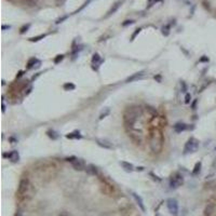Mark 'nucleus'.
<instances>
[{
  "label": "nucleus",
  "instance_id": "7c9ffc66",
  "mask_svg": "<svg viewBox=\"0 0 216 216\" xmlns=\"http://www.w3.org/2000/svg\"><path fill=\"white\" fill-rule=\"evenodd\" d=\"M190 102H191V94L190 93H186V95H185V103L189 104Z\"/></svg>",
  "mask_w": 216,
  "mask_h": 216
},
{
  "label": "nucleus",
  "instance_id": "0eeeda50",
  "mask_svg": "<svg viewBox=\"0 0 216 216\" xmlns=\"http://www.w3.org/2000/svg\"><path fill=\"white\" fill-rule=\"evenodd\" d=\"M122 0H118V1H116L115 3H113V5H111V8L108 10V12H107V14L105 15V17H108V16H110V15H113V14H115L117 11L119 10V8L122 5Z\"/></svg>",
  "mask_w": 216,
  "mask_h": 216
},
{
  "label": "nucleus",
  "instance_id": "2eb2a0df",
  "mask_svg": "<svg viewBox=\"0 0 216 216\" xmlns=\"http://www.w3.org/2000/svg\"><path fill=\"white\" fill-rule=\"evenodd\" d=\"M81 137H82V135L79 131H74L71 133L66 134V138H68V140H80Z\"/></svg>",
  "mask_w": 216,
  "mask_h": 216
},
{
  "label": "nucleus",
  "instance_id": "c9c22d12",
  "mask_svg": "<svg viewBox=\"0 0 216 216\" xmlns=\"http://www.w3.org/2000/svg\"><path fill=\"white\" fill-rule=\"evenodd\" d=\"M24 74H25V71H24V70H20V71L17 72V75H16V79H20L21 77L24 76Z\"/></svg>",
  "mask_w": 216,
  "mask_h": 216
},
{
  "label": "nucleus",
  "instance_id": "473e14b6",
  "mask_svg": "<svg viewBox=\"0 0 216 216\" xmlns=\"http://www.w3.org/2000/svg\"><path fill=\"white\" fill-rule=\"evenodd\" d=\"M91 1H92V0H86V2H84V3H83V5H81V8H80V9H79V10H77V11H76L75 13H78V12H79V11H81V10H83V9H84V8H86V5H89V3H90V2H91Z\"/></svg>",
  "mask_w": 216,
  "mask_h": 216
},
{
  "label": "nucleus",
  "instance_id": "79ce46f5",
  "mask_svg": "<svg viewBox=\"0 0 216 216\" xmlns=\"http://www.w3.org/2000/svg\"><path fill=\"white\" fill-rule=\"evenodd\" d=\"M5 101L2 99V113H5Z\"/></svg>",
  "mask_w": 216,
  "mask_h": 216
},
{
  "label": "nucleus",
  "instance_id": "58836bf2",
  "mask_svg": "<svg viewBox=\"0 0 216 216\" xmlns=\"http://www.w3.org/2000/svg\"><path fill=\"white\" fill-rule=\"evenodd\" d=\"M32 88L30 86L29 89H27L26 91H25V94H26V95H28V94H30V93H32Z\"/></svg>",
  "mask_w": 216,
  "mask_h": 216
},
{
  "label": "nucleus",
  "instance_id": "4be33fe9",
  "mask_svg": "<svg viewBox=\"0 0 216 216\" xmlns=\"http://www.w3.org/2000/svg\"><path fill=\"white\" fill-rule=\"evenodd\" d=\"M161 32H162V35H163V36L167 37V36L170 35V25H165V26L162 27Z\"/></svg>",
  "mask_w": 216,
  "mask_h": 216
},
{
  "label": "nucleus",
  "instance_id": "e433bc0d",
  "mask_svg": "<svg viewBox=\"0 0 216 216\" xmlns=\"http://www.w3.org/2000/svg\"><path fill=\"white\" fill-rule=\"evenodd\" d=\"M197 103H198V99H194V102H192V104H191V108H192V109H196V106H197Z\"/></svg>",
  "mask_w": 216,
  "mask_h": 216
},
{
  "label": "nucleus",
  "instance_id": "393cba45",
  "mask_svg": "<svg viewBox=\"0 0 216 216\" xmlns=\"http://www.w3.org/2000/svg\"><path fill=\"white\" fill-rule=\"evenodd\" d=\"M149 176H151V178H152L155 182H157V183H160V182L162 180L161 178L159 177V176H157V175L153 172H149Z\"/></svg>",
  "mask_w": 216,
  "mask_h": 216
},
{
  "label": "nucleus",
  "instance_id": "423d86ee",
  "mask_svg": "<svg viewBox=\"0 0 216 216\" xmlns=\"http://www.w3.org/2000/svg\"><path fill=\"white\" fill-rule=\"evenodd\" d=\"M28 188H29V182H28V179H26V178L21 179L20 185H18V192H20L21 194H26V191L28 190Z\"/></svg>",
  "mask_w": 216,
  "mask_h": 216
},
{
  "label": "nucleus",
  "instance_id": "a878e982",
  "mask_svg": "<svg viewBox=\"0 0 216 216\" xmlns=\"http://www.w3.org/2000/svg\"><path fill=\"white\" fill-rule=\"evenodd\" d=\"M64 59V55L63 54H59V55H56V57L53 59L54 64H59V62H62Z\"/></svg>",
  "mask_w": 216,
  "mask_h": 216
},
{
  "label": "nucleus",
  "instance_id": "bb28decb",
  "mask_svg": "<svg viewBox=\"0 0 216 216\" xmlns=\"http://www.w3.org/2000/svg\"><path fill=\"white\" fill-rule=\"evenodd\" d=\"M29 27H30V24H26V25H24V26L21 27V29H20V34H25V32L29 29Z\"/></svg>",
  "mask_w": 216,
  "mask_h": 216
},
{
  "label": "nucleus",
  "instance_id": "f257e3e1",
  "mask_svg": "<svg viewBox=\"0 0 216 216\" xmlns=\"http://www.w3.org/2000/svg\"><path fill=\"white\" fill-rule=\"evenodd\" d=\"M199 147V140H196L194 137H190L187 143L185 144L184 147V153H188V152H194L198 149Z\"/></svg>",
  "mask_w": 216,
  "mask_h": 216
},
{
  "label": "nucleus",
  "instance_id": "f03ea898",
  "mask_svg": "<svg viewBox=\"0 0 216 216\" xmlns=\"http://www.w3.org/2000/svg\"><path fill=\"white\" fill-rule=\"evenodd\" d=\"M184 184V177L182 174L179 173H175L173 175L171 179H170V187L172 189H176L178 187H180Z\"/></svg>",
  "mask_w": 216,
  "mask_h": 216
},
{
  "label": "nucleus",
  "instance_id": "f8f14e48",
  "mask_svg": "<svg viewBox=\"0 0 216 216\" xmlns=\"http://www.w3.org/2000/svg\"><path fill=\"white\" fill-rule=\"evenodd\" d=\"M144 75H145V71H144V70H143V71H138V72H135V74H133L132 76H130L129 78H126L125 82L130 83V82H133V81L138 80V79H140V78H143Z\"/></svg>",
  "mask_w": 216,
  "mask_h": 216
},
{
  "label": "nucleus",
  "instance_id": "ddd939ff",
  "mask_svg": "<svg viewBox=\"0 0 216 216\" xmlns=\"http://www.w3.org/2000/svg\"><path fill=\"white\" fill-rule=\"evenodd\" d=\"M188 129V126H187V124L186 123H182V122H178L176 123L174 126H173V130H174V132H176V133H182L184 131H186V130Z\"/></svg>",
  "mask_w": 216,
  "mask_h": 216
},
{
  "label": "nucleus",
  "instance_id": "a211bd4d",
  "mask_svg": "<svg viewBox=\"0 0 216 216\" xmlns=\"http://www.w3.org/2000/svg\"><path fill=\"white\" fill-rule=\"evenodd\" d=\"M47 135H48L51 140H57L59 136V133H57L56 131H54V130H48V131H47Z\"/></svg>",
  "mask_w": 216,
  "mask_h": 216
},
{
  "label": "nucleus",
  "instance_id": "5701e85b",
  "mask_svg": "<svg viewBox=\"0 0 216 216\" xmlns=\"http://www.w3.org/2000/svg\"><path fill=\"white\" fill-rule=\"evenodd\" d=\"M24 2L28 7H35V5H37L38 0H24Z\"/></svg>",
  "mask_w": 216,
  "mask_h": 216
},
{
  "label": "nucleus",
  "instance_id": "aec40b11",
  "mask_svg": "<svg viewBox=\"0 0 216 216\" xmlns=\"http://www.w3.org/2000/svg\"><path fill=\"white\" fill-rule=\"evenodd\" d=\"M63 89H64L65 91H72V90L76 89V86L72 82H66V83H64V86H63Z\"/></svg>",
  "mask_w": 216,
  "mask_h": 216
},
{
  "label": "nucleus",
  "instance_id": "b1692460",
  "mask_svg": "<svg viewBox=\"0 0 216 216\" xmlns=\"http://www.w3.org/2000/svg\"><path fill=\"white\" fill-rule=\"evenodd\" d=\"M109 113H110V109H109V108H106V109H105V111H103V113L99 115V118H98V120H103V119L105 118L106 116L109 115Z\"/></svg>",
  "mask_w": 216,
  "mask_h": 216
},
{
  "label": "nucleus",
  "instance_id": "37998d69",
  "mask_svg": "<svg viewBox=\"0 0 216 216\" xmlns=\"http://www.w3.org/2000/svg\"><path fill=\"white\" fill-rule=\"evenodd\" d=\"M136 170H137V171H140V172H142V171H144V167H136Z\"/></svg>",
  "mask_w": 216,
  "mask_h": 216
},
{
  "label": "nucleus",
  "instance_id": "c756f323",
  "mask_svg": "<svg viewBox=\"0 0 216 216\" xmlns=\"http://www.w3.org/2000/svg\"><path fill=\"white\" fill-rule=\"evenodd\" d=\"M180 89H182V92H184V93L187 92V84H186L185 81H182V82H180Z\"/></svg>",
  "mask_w": 216,
  "mask_h": 216
},
{
  "label": "nucleus",
  "instance_id": "dca6fc26",
  "mask_svg": "<svg viewBox=\"0 0 216 216\" xmlns=\"http://www.w3.org/2000/svg\"><path fill=\"white\" fill-rule=\"evenodd\" d=\"M120 165H121L122 169H124V171H126V172H132V171L134 170V165H133L132 163H130V162L120 161Z\"/></svg>",
  "mask_w": 216,
  "mask_h": 216
},
{
  "label": "nucleus",
  "instance_id": "2f4dec72",
  "mask_svg": "<svg viewBox=\"0 0 216 216\" xmlns=\"http://www.w3.org/2000/svg\"><path fill=\"white\" fill-rule=\"evenodd\" d=\"M135 22L133 21V20H126V21H124L123 23H122V26L125 27V26H128V25H132V24H134Z\"/></svg>",
  "mask_w": 216,
  "mask_h": 216
},
{
  "label": "nucleus",
  "instance_id": "a19ab883",
  "mask_svg": "<svg viewBox=\"0 0 216 216\" xmlns=\"http://www.w3.org/2000/svg\"><path fill=\"white\" fill-rule=\"evenodd\" d=\"M14 216H23V213L21 211H16V213L14 214Z\"/></svg>",
  "mask_w": 216,
  "mask_h": 216
},
{
  "label": "nucleus",
  "instance_id": "cd10ccee",
  "mask_svg": "<svg viewBox=\"0 0 216 216\" xmlns=\"http://www.w3.org/2000/svg\"><path fill=\"white\" fill-rule=\"evenodd\" d=\"M140 30H142V28H137V29H135V32H133V35L131 36V41H133V40H134L135 38H136V36H137V35L140 32Z\"/></svg>",
  "mask_w": 216,
  "mask_h": 216
},
{
  "label": "nucleus",
  "instance_id": "4468645a",
  "mask_svg": "<svg viewBox=\"0 0 216 216\" xmlns=\"http://www.w3.org/2000/svg\"><path fill=\"white\" fill-rule=\"evenodd\" d=\"M88 174H90V175H93V176H95V175H97V173H98V171H97V167H95V165H93V164H88L86 167V170H84Z\"/></svg>",
  "mask_w": 216,
  "mask_h": 216
},
{
  "label": "nucleus",
  "instance_id": "6ab92c4d",
  "mask_svg": "<svg viewBox=\"0 0 216 216\" xmlns=\"http://www.w3.org/2000/svg\"><path fill=\"white\" fill-rule=\"evenodd\" d=\"M201 167H202V162L199 161L196 163V165H194V170H192V175H198L201 171Z\"/></svg>",
  "mask_w": 216,
  "mask_h": 216
},
{
  "label": "nucleus",
  "instance_id": "a18cd8bd",
  "mask_svg": "<svg viewBox=\"0 0 216 216\" xmlns=\"http://www.w3.org/2000/svg\"><path fill=\"white\" fill-rule=\"evenodd\" d=\"M59 216H67V215H66L65 213H63V214H61V215H59Z\"/></svg>",
  "mask_w": 216,
  "mask_h": 216
},
{
  "label": "nucleus",
  "instance_id": "ea45409f",
  "mask_svg": "<svg viewBox=\"0 0 216 216\" xmlns=\"http://www.w3.org/2000/svg\"><path fill=\"white\" fill-rule=\"evenodd\" d=\"M153 78H155V80H158V81H159V82H161V76H160V75L155 76Z\"/></svg>",
  "mask_w": 216,
  "mask_h": 216
},
{
  "label": "nucleus",
  "instance_id": "49530a36",
  "mask_svg": "<svg viewBox=\"0 0 216 216\" xmlns=\"http://www.w3.org/2000/svg\"><path fill=\"white\" fill-rule=\"evenodd\" d=\"M215 151H216V147H215Z\"/></svg>",
  "mask_w": 216,
  "mask_h": 216
},
{
  "label": "nucleus",
  "instance_id": "f704fd0d",
  "mask_svg": "<svg viewBox=\"0 0 216 216\" xmlns=\"http://www.w3.org/2000/svg\"><path fill=\"white\" fill-rule=\"evenodd\" d=\"M76 159H77L76 157H67V158L65 159V161H67V162H70V163H72V162L75 161Z\"/></svg>",
  "mask_w": 216,
  "mask_h": 216
},
{
  "label": "nucleus",
  "instance_id": "1a4fd4ad",
  "mask_svg": "<svg viewBox=\"0 0 216 216\" xmlns=\"http://www.w3.org/2000/svg\"><path fill=\"white\" fill-rule=\"evenodd\" d=\"M131 194H132V197H133V199L135 200V202L137 203V205L140 206V209L143 212H145L146 209H145V204H144V201H143V199H142V197L140 196H138L137 194H135V192H131Z\"/></svg>",
  "mask_w": 216,
  "mask_h": 216
},
{
  "label": "nucleus",
  "instance_id": "9d476101",
  "mask_svg": "<svg viewBox=\"0 0 216 216\" xmlns=\"http://www.w3.org/2000/svg\"><path fill=\"white\" fill-rule=\"evenodd\" d=\"M214 213H215V205H214V203H207L205 205L204 211H203L204 216H214Z\"/></svg>",
  "mask_w": 216,
  "mask_h": 216
},
{
  "label": "nucleus",
  "instance_id": "6e6552de",
  "mask_svg": "<svg viewBox=\"0 0 216 216\" xmlns=\"http://www.w3.org/2000/svg\"><path fill=\"white\" fill-rule=\"evenodd\" d=\"M3 157L5 158H8L9 160H11L12 162H17L20 160V155H18V152L16 150H12L10 152H8V153H3Z\"/></svg>",
  "mask_w": 216,
  "mask_h": 216
},
{
  "label": "nucleus",
  "instance_id": "39448f33",
  "mask_svg": "<svg viewBox=\"0 0 216 216\" xmlns=\"http://www.w3.org/2000/svg\"><path fill=\"white\" fill-rule=\"evenodd\" d=\"M71 165H72V167L75 169L76 171H84L86 167V162L83 161L82 159H78V158L71 163Z\"/></svg>",
  "mask_w": 216,
  "mask_h": 216
},
{
  "label": "nucleus",
  "instance_id": "412c9836",
  "mask_svg": "<svg viewBox=\"0 0 216 216\" xmlns=\"http://www.w3.org/2000/svg\"><path fill=\"white\" fill-rule=\"evenodd\" d=\"M47 35L45 34H41V35H39V36H36V37H32V38H29L28 40L30 41V42H38V41H40L41 39H43V38L45 37Z\"/></svg>",
  "mask_w": 216,
  "mask_h": 216
},
{
  "label": "nucleus",
  "instance_id": "7ed1b4c3",
  "mask_svg": "<svg viewBox=\"0 0 216 216\" xmlns=\"http://www.w3.org/2000/svg\"><path fill=\"white\" fill-rule=\"evenodd\" d=\"M167 206L169 211H170V213L173 214V215H177L178 213V203L177 201L175 199H172V198H170V199L167 200Z\"/></svg>",
  "mask_w": 216,
  "mask_h": 216
},
{
  "label": "nucleus",
  "instance_id": "c85d7f7f",
  "mask_svg": "<svg viewBox=\"0 0 216 216\" xmlns=\"http://www.w3.org/2000/svg\"><path fill=\"white\" fill-rule=\"evenodd\" d=\"M69 17V15H64V16H62V17H59V18H57L56 20V22H55V24H61V23H63V22L65 21V20H67Z\"/></svg>",
  "mask_w": 216,
  "mask_h": 216
},
{
  "label": "nucleus",
  "instance_id": "20e7f679",
  "mask_svg": "<svg viewBox=\"0 0 216 216\" xmlns=\"http://www.w3.org/2000/svg\"><path fill=\"white\" fill-rule=\"evenodd\" d=\"M103 62H104V59L101 57V55L98 53H94L93 56H92V64H93L92 68L97 71L98 68H99V66H101V64H103Z\"/></svg>",
  "mask_w": 216,
  "mask_h": 216
},
{
  "label": "nucleus",
  "instance_id": "4c0bfd02",
  "mask_svg": "<svg viewBox=\"0 0 216 216\" xmlns=\"http://www.w3.org/2000/svg\"><path fill=\"white\" fill-rule=\"evenodd\" d=\"M10 28H11L10 25H2V26H1V29H2V30H5V29H10Z\"/></svg>",
  "mask_w": 216,
  "mask_h": 216
},
{
  "label": "nucleus",
  "instance_id": "72a5a7b5",
  "mask_svg": "<svg viewBox=\"0 0 216 216\" xmlns=\"http://www.w3.org/2000/svg\"><path fill=\"white\" fill-rule=\"evenodd\" d=\"M209 61H210V59H209L207 56H205V55H203V56L199 59V62H201V63H207Z\"/></svg>",
  "mask_w": 216,
  "mask_h": 216
},
{
  "label": "nucleus",
  "instance_id": "9b49d317",
  "mask_svg": "<svg viewBox=\"0 0 216 216\" xmlns=\"http://www.w3.org/2000/svg\"><path fill=\"white\" fill-rule=\"evenodd\" d=\"M95 142H96V144L99 147H102V148H104V149H113V146L109 143V142H107V140H102V138H96L95 140Z\"/></svg>",
  "mask_w": 216,
  "mask_h": 216
},
{
  "label": "nucleus",
  "instance_id": "f3484780",
  "mask_svg": "<svg viewBox=\"0 0 216 216\" xmlns=\"http://www.w3.org/2000/svg\"><path fill=\"white\" fill-rule=\"evenodd\" d=\"M36 64H40V61H38L37 57H32V59H29L28 62H27V69L34 68Z\"/></svg>",
  "mask_w": 216,
  "mask_h": 216
},
{
  "label": "nucleus",
  "instance_id": "c03bdc74",
  "mask_svg": "<svg viewBox=\"0 0 216 216\" xmlns=\"http://www.w3.org/2000/svg\"><path fill=\"white\" fill-rule=\"evenodd\" d=\"M10 140H12L13 143H16V142H17V140H16L15 138H13V137H10Z\"/></svg>",
  "mask_w": 216,
  "mask_h": 216
}]
</instances>
